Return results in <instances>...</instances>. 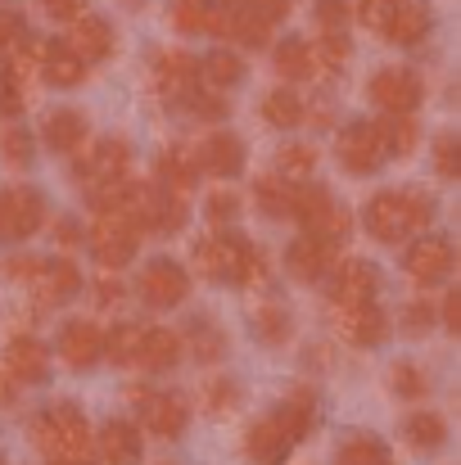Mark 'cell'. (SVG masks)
I'll return each instance as SVG.
<instances>
[{
	"instance_id": "6da1fadb",
	"label": "cell",
	"mask_w": 461,
	"mask_h": 465,
	"mask_svg": "<svg viewBox=\"0 0 461 465\" xmlns=\"http://www.w3.org/2000/svg\"><path fill=\"white\" fill-rule=\"evenodd\" d=\"M32 443L50 465H91V430L82 407L55 402L32 420Z\"/></svg>"
},
{
	"instance_id": "7a4b0ae2",
	"label": "cell",
	"mask_w": 461,
	"mask_h": 465,
	"mask_svg": "<svg viewBox=\"0 0 461 465\" xmlns=\"http://www.w3.org/2000/svg\"><path fill=\"white\" fill-rule=\"evenodd\" d=\"M435 222V199L426 190H380L366 203V231L380 244H398Z\"/></svg>"
},
{
	"instance_id": "3957f363",
	"label": "cell",
	"mask_w": 461,
	"mask_h": 465,
	"mask_svg": "<svg viewBox=\"0 0 461 465\" xmlns=\"http://www.w3.org/2000/svg\"><path fill=\"white\" fill-rule=\"evenodd\" d=\"M290 217L304 222L307 235H321V240H330V244H339V240L353 231V217L335 203V194H330L326 185H295V213H290Z\"/></svg>"
},
{
	"instance_id": "277c9868",
	"label": "cell",
	"mask_w": 461,
	"mask_h": 465,
	"mask_svg": "<svg viewBox=\"0 0 461 465\" xmlns=\"http://www.w3.org/2000/svg\"><path fill=\"white\" fill-rule=\"evenodd\" d=\"M136 226L127 222V213H100V222L91 226V253L105 267H127L136 258Z\"/></svg>"
},
{
	"instance_id": "5b68a950",
	"label": "cell",
	"mask_w": 461,
	"mask_h": 465,
	"mask_svg": "<svg viewBox=\"0 0 461 465\" xmlns=\"http://www.w3.org/2000/svg\"><path fill=\"white\" fill-rule=\"evenodd\" d=\"M45 222V199L41 190H0V240H32Z\"/></svg>"
},
{
	"instance_id": "8992f818",
	"label": "cell",
	"mask_w": 461,
	"mask_h": 465,
	"mask_svg": "<svg viewBox=\"0 0 461 465\" xmlns=\"http://www.w3.org/2000/svg\"><path fill=\"white\" fill-rule=\"evenodd\" d=\"M453 244L444 240V235H426V240H416L412 249H407V258H403V267H407V276L416 281V285H444L448 276H453Z\"/></svg>"
},
{
	"instance_id": "52a82bcc",
	"label": "cell",
	"mask_w": 461,
	"mask_h": 465,
	"mask_svg": "<svg viewBox=\"0 0 461 465\" xmlns=\"http://www.w3.org/2000/svg\"><path fill=\"white\" fill-rule=\"evenodd\" d=\"M330 299L339 308H353V303H371L376 290H380V267L366 262V258H348V262H335L330 267Z\"/></svg>"
},
{
	"instance_id": "ba28073f",
	"label": "cell",
	"mask_w": 461,
	"mask_h": 465,
	"mask_svg": "<svg viewBox=\"0 0 461 465\" xmlns=\"http://www.w3.org/2000/svg\"><path fill=\"white\" fill-rule=\"evenodd\" d=\"M245 253H249L245 235H231V231L226 235H204L195 244V267L208 281H236V267H240Z\"/></svg>"
},
{
	"instance_id": "9c48e42d",
	"label": "cell",
	"mask_w": 461,
	"mask_h": 465,
	"mask_svg": "<svg viewBox=\"0 0 461 465\" xmlns=\"http://www.w3.org/2000/svg\"><path fill=\"white\" fill-rule=\"evenodd\" d=\"M185 294H190V276H185L181 262L154 258L150 267L141 272V299L150 308H176V303H185Z\"/></svg>"
},
{
	"instance_id": "30bf717a",
	"label": "cell",
	"mask_w": 461,
	"mask_h": 465,
	"mask_svg": "<svg viewBox=\"0 0 461 465\" xmlns=\"http://www.w3.org/2000/svg\"><path fill=\"white\" fill-rule=\"evenodd\" d=\"M127 398L141 402V420H145V430L158 434V439H176V434L185 430V420H190V411H185V402H181L176 393H145V389L132 384Z\"/></svg>"
},
{
	"instance_id": "8fae6325",
	"label": "cell",
	"mask_w": 461,
	"mask_h": 465,
	"mask_svg": "<svg viewBox=\"0 0 461 465\" xmlns=\"http://www.w3.org/2000/svg\"><path fill=\"white\" fill-rule=\"evenodd\" d=\"M366 95L385 109V114H412L421 104V77L407 68H380L366 86Z\"/></svg>"
},
{
	"instance_id": "7c38bea8",
	"label": "cell",
	"mask_w": 461,
	"mask_h": 465,
	"mask_svg": "<svg viewBox=\"0 0 461 465\" xmlns=\"http://www.w3.org/2000/svg\"><path fill=\"white\" fill-rule=\"evenodd\" d=\"M335 154H339V167H344V172H353V176H371V172L385 163L380 136H376V127H371V123H353V127H344V132H339Z\"/></svg>"
},
{
	"instance_id": "4fadbf2b",
	"label": "cell",
	"mask_w": 461,
	"mask_h": 465,
	"mask_svg": "<svg viewBox=\"0 0 461 465\" xmlns=\"http://www.w3.org/2000/svg\"><path fill=\"white\" fill-rule=\"evenodd\" d=\"M127 167H132V145L123 141V136H105L91 154L82 158V181H91V185H109V181H123L127 176Z\"/></svg>"
},
{
	"instance_id": "5bb4252c",
	"label": "cell",
	"mask_w": 461,
	"mask_h": 465,
	"mask_svg": "<svg viewBox=\"0 0 461 465\" xmlns=\"http://www.w3.org/2000/svg\"><path fill=\"white\" fill-rule=\"evenodd\" d=\"M199 82V64L181 50H158L154 54V86L167 95V100H185Z\"/></svg>"
},
{
	"instance_id": "9a60e30c",
	"label": "cell",
	"mask_w": 461,
	"mask_h": 465,
	"mask_svg": "<svg viewBox=\"0 0 461 465\" xmlns=\"http://www.w3.org/2000/svg\"><path fill=\"white\" fill-rule=\"evenodd\" d=\"M59 352H64V361H68L73 371H91V366L100 361V352H105L100 325H91V321H68V325L59 330Z\"/></svg>"
},
{
	"instance_id": "2e32d148",
	"label": "cell",
	"mask_w": 461,
	"mask_h": 465,
	"mask_svg": "<svg viewBox=\"0 0 461 465\" xmlns=\"http://www.w3.org/2000/svg\"><path fill=\"white\" fill-rule=\"evenodd\" d=\"M5 371L18 380V384H45L50 380V357L36 339L27 334H14L9 348H5Z\"/></svg>"
},
{
	"instance_id": "e0dca14e",
	"label": "cell",
	"mask_w": 461,
	"mask_h": 465,
	"mask_svg": "<svg viewBox=\"0 0 461 465\" xmlns=\"http://www.w3.org/2000/svg\"><path fill=\"white\" fill-rule=\"evenodd\" d=\"M339 334L348 343H357V348H376L389 334V316L376 303H353V308L339 312Z\"/></svg>"
},
{
	"instance_id": "ac0fdd59",
	"label": "cell",
	"mask_w": 461,
	"mask_h": 465,
	"mask_svg": "<svg viewBox=\"0 0 461 465\" xmlns=\"http://www.w3.org/2000/svg\"><path fill=\"white\" fill-rule=\"evenodd\" d=\"M68 45H73V54H77L82 64H100V59L114 54V27H109L105 18L77 14V18H73V36H68Z\"/></svg>"
},
{
	"instance_id": "d6986e66",
	"label": "cell",
	"mask_w": 461,
	"mask_h": 465,
	"mask_svg": "<svg viewBox=\"0 0 461 465\" xmlns=\"http://www.w3.org/2000/svg\"><path fill=\"white\" fill-rule=\"evenodd\" d=\"M286 262H290V272H295L299 281H321V276H330V267H335V244L304 231V240L290 244Z\"/></svg>"
},
{
	"instance_id": "ffe728a7",
	"label": "cell",
	"mask_w": 461,
	"mask_h": 465,
	"mask_svg": "<svg viewBox=\"0 0 461 465\" xmlns=\"http://www.w3.org/2000/svg\"><path fill=\"white\" fill-rule=\"evenodd\" d=\"M27 285H32V294L50 308V303H68V299L82 290V272H77L73 262H41V272H36Z\"/></svg>"
},
{
	"instance_id": "44dd1931",
	"label": "cell",
	"mask_w": 461,
	"mask_h": 465,
	"mask_svg": "<svg viewBox=\"0 0 461 465\" xmlns=\"http://www.w3.org/2000/svg\"><path fill=\"white\" fill-rule=\"evenodd\" d=\"M199 167L208 176H236V172H245V141L231 136V132H213L199 145Z\"/></svg>"
},
{
	"instance_id": "7402d4cb",
	"label": "cell",
	"mask_w": 461,
	"mask_h": 465,
	"mask_svg": "<svg viewBox=\"0 0 461 465\" xmlns=\"http://www.w3.org/2000/svg\"><path fill=\"white\" fill-rule=\"evenodd\" d=\"M91 452L105 465H132L141 457V430H136L132 420H109V425L100 430V443H95Z\"/></svg>"
},
{
	"instance_id": "603a6c76",
	"label": "cell",
	"mask_w": 461,
	"mask_h": 465,
	"mask_svg": "<svg viewBox=\"0 0 461 465\" xmlns=\"http://www.w3.org/2000/svg\"><path fill=\"white\" fill-rule=\"evenodd\" d=\"M181 348H185V339L181 334H172V330H163V325H154V330H141V343H136V361L145 366V371H172L176 361H181Z\"/></svg>"
},
{
	"instance_id": "cb8c5ba5",
	"label": "cell",
	"mask_w": 461,
	"mask_h": 465,
	"mask_svg": "<svg viewBox=\"0 0 461 465\" xmlns=\"http://www.w3.org/2000/svg\"><path fill=\"white\" fill-rule=\"evenodd\" d=\"M36 73H41L50 86H82V77H86V64L73 54V45H64V41H50V45H41Z\"/></svg>"
},
{
	"instance_id": "d4e9b609",
	"label": "cell",
	"mask_w": 461,
	"mask_h": 465,
	"mask_svg": "<svg viewBox=\"0 0 461 465\" xmlns=\"http://www.w3.org/2000/svg\"><path fill=\"white\" fill-rule=\"evenodd\" d=\"M41 141H45V150H55V154H73V150H82V141H86V118H82L77 109H55V114H45V123H41Z\"/></svg>"
},
{
	"instance_id": "484cf974",
	"label": "cell",
	"mask_w": 461,
	"mask_h": 465,
	"mask_svg": "<svg viewBox=\"0 0 461 465\" xmlns=\"http://www.w3.org/2000/svg\"><path fill=\"white\" fill-rule=\"evenodd\" d=\"M290 448H295V439H290L272 416H267V420H258V425L249 430V443H245V452H249V461L254 465H286Z\"/></svg>"
},
{
	"instance_id": "4316f807",
	"label": "cell",
	"mask_w": 461,
	"mask_h": 465,
	"mask_svg": "<svg viewBox=\"0 0 461 465\" xmlns=\"http://www.w3.org/2000/svg\"><path fill=\"white\" fill-rule=\"evenodd\" d=\"M172 23L190 36H222V23H226V5L217 0H181L172 9Z\"/></svg>"
},
{
	"instance_id": "83f0119b",
	"label": "cell",
	"mask_w": 461,
	"mask_h": 465,
	"mask_svg": "<svg viewBox=\"0 0 461 465\" xmlns=\"http://www.w3.org/2000/svg\"><path fill=\"white\" fill-rule=\"evenodd\" d=\"M222 36H231V41H240V45H249V50H258V45H267V36H272V23H263V18H258V14H249L240 0H231V5H226Z\"/></svg>"
},
{
	"instance_id": "f1b7e54d",
	"label": "cell",
	"mask_w": 461,
	"mask_h": 465,
	"mask_svg": "<svg viewBox=\"0 0 461 465\" xmlns=\"http://www.w3.org/2000/svg\"><path fill=\"white\" fill-rule=\"evenodd\" d=\"M426 32H430V9H426V5H416V0H403V5H398V14H394V18H389V27H385V36H389L394 45H416Z\"/></svg>"
},
{
	"instance_id": "f546056e",
	"label": "cell",
	"mask_w": 461,
	"mask_h": 465,
	"mask_svg": "<svg viewBox=\"0 0 461 465\" xmlns=\"http://www.w3.org/2000/svg\"><path fill=\"white\" fill-rule=\"evenodd\" d=\"M376 127V136H380V150L389 158H403L416 150V123L407 118V114H385L380 123H371Z\"/></svg>"
},
{
	"instance_id": "4dcf8cb0",
	"label": "cell",
	"mask_w": 461,
	"mask_h": 465,
	"mask_svg": "<svg viewBox=\"0 0 461 465\" xmlns=\"http://www.w3.org/2000/svg\"><path fill=\"white\" fill-rule=\"evenodd\" d=\"M154 176H158V185L163 190H176V194H185L190 185H195V158L185 154V150H163L158 163H154Z\"/></svg>"
},
{
	"instance_id": "1f68e13d",
	"label": "cell",
	"mask_w": 461,
	"mask_h": 465,
	"mask_svg": "<svg viewBox=\"0 0 461 465\" xmlns=\"http://www.w3.org/2000/svg\"><path fill=\"white\" fill-rule=\"evenodd\" d=\"M254 199L263 208V217H290L295 213V181L286 176H263L254 185Z\"/></svg>"
},
{
	"instance_id": "d6a6232c",
	"label": "cell",
	"mask_w": 461,
	"mask_h": 465,
	"mask_svg": "<svg viewBox=\"0 0 461 465\" xmlns=\"http://www.w3.org/2000/svg\"><path fill=\"white\" fill-rule=\"evenodd\" d=\"M199 64V77L208 82V86H236V82H245V59L240 54H231V50H213L208 59H195Z\"/></svg>"
},
{
	"instance_id": "836d02e7",
	"label": "cell",
	"mask_w": 461,
	"mask_h": 465,
	"mask_svg": "<svg viewBox=\"0 0 461 465\" xmlns=\"http://www.w3.org/2000/svg\"><path fill=\"white\" fill-rule=\"evenodd\" d=\"M403 434H407V443L421 448V452H435V448L448 443V425H444V416H435V411H416V416H407Z\"/></svg>"
},
{
	"instance_id": "e575fe53",
	"label": "cell",
	"mask_w": 461,
	"mask_h": 465,
	"mask_svg": "<svg viewBox=\"0 0 461 465\" xmlns=\"http://www.w3.org/2000/svg\"><path fill=\"white\" fill-rule=\"evenodd\" d=\"M272 59H276V73H281V77H290V82H304V77H312V73H316V64H312V45H307V41H299V36L281 41Z\"/></svg>"
},
{
	"instance_id": "d590c367",
	"label": "cell",
	"mask_w": 461,
	"mask_h": 465,
	"mask_svg": "<svg viewBox=\"0 0 461 465\" xmlns=\"http://www.w3.org/2000/svg\"><path fill=\"white\" fill-rule=\"evenodd\" d=\"M263 118H267L272 127H299V123H304V100H299L295 91L276 86V91L263 95Z\"/></svg>"
},
{
	"instance_id": "8d00e7d4",
	"label": "cell",
	"mask_w": 461,
	"mask_h": 465,
	"mask_svg": "<svg viewBox=\"0 0 461 465\" xmlns=\"http://www.w3.org/2000/svg\"><path fill=\"white\" fill-rule=\"evenodd\" d=\"M348 59H353V41H348L339 27H335V32H321V41H316V50H312V64L326 68V73H339Z\"/></svg>"
},
{
	"instance_id": "74e56055",
	"label": "cell",
	"mask_w": 461,
	"mask_h": 465,
	"mask_svg": "<svg viewBox=\"0 0 461 465\" xmlns=\"http://www.w3.org/2000/svg\"><path fill=\"white\" fill-rule=\"evenodd\" d=\"M335 465H394V461H389V452H385V443H380V439L357 434V439H348V443L339 448Z\"/></svg>"
},
{
	"instance_id": "f35d334b",
	"label": "cell",
	"mask_w": 461,
	"mask_h": 465,
	"mask_svg": "<svg viewBox=\"0 0 461 465\" xmlns=\"http://www.w3.org/2000/svg\"><path fill=\"white\" fill-rule=\"evenodd\" d=\"M290 330H295V321H290V312L286 308H276V303H267V308H258L254 312V334L263 339V343H286L290 339Z\"/></svg>"
},
{
	"instance_id": "ab89813d",
	"label": "cell",
	"mask_w": 461,
	"mask_h": 465,
	"mask_svg": "<svg viewBox=\"0 0 461 465\" xmlns=\"http://www.w3.org/2000/svg\"><path fill=\"white\" fill-rule=\"evenodd\" d=\"M136 343H141V330H136L132 321H123V325H114V330L105 334V352H100V357L127 366V361H136Z\"/></svg>"
},
{
	"instance_id": "60d3db41",
	"label": "cell",
	"mask_w": 461,
	"mask_h": 465,
	"mask_svg": "<svg viewBox=\"0 0 461 465\" xmlns=\"http://www.w3.org/2000/svg\"><path fill=\"white\" fill-rule=\"evenodd\" d=\"M312 172H316V150L312 145H286L276 154V176H286V181H307Z\"/></svg>"
},
{
	"instance_id": "b9f144b4",
	"label": "cell",
	"mask_w": 461,
	"mask_h": 465,
	"mask_svg": "<svg viewBox=\"0 0 461 465\" xmlns=\"http://www.w3.org/2000/svg\"><path fill=\"white\" fill-rule=\"evenodd\" d=\"M190 348H195L199 361H217L226 352V334L213 321H190Z\"/></svg>"
},
{
	"instance_id": "7bdbcfd3",
	"label": "cell",
	"mask_w": 461,
	"mask_h": 465,
	"mask_svg": "<svg viewBox=\"0 0 461 465\" xmlns=\"http://www.w3.org/2000/svg\"><path fill=\"white\" fill-rule=\"evenodd\" d=\"M389 384H394V393H398V398H426V393H430L426 371H421V366H412V361H398V366L389 371Z\"/></svg>"
},
{
	"instance_id": "ee69618b",
	"label": "cell",
	"mask_w": 461,
	"mask_h": 465,
	"mask_svg": "<svg viewBox=\"0 0 461 465\" xmlns=\"http://www.w3.org/2000/svg\"><path fill=\"white\" fill-rule=\"evenodd\" d=\"M36 154V145H32V136L23 132V127H9L5 136H0V158L9 163V167H27Z\"/></svg>"
},
{
	"instance_id": "f6af8a7d",
	"label": "cell",
	"mask_w": 461,
	"mask_h": 465,
	"mask_svg": "<svg viewBox=\"0 0 461 465\" xmlns=\"http://www.w3.org/2000/svg\"><path fill=\"white\" fill-rule=\"evenodd\" d=\"M398 5H403V0H357V18H362L371 32L385 36V27H389V18L398 14Z\"/></svg>"
},
{
	"instance_id": "bcb514c9",
	"label": "cell",
	"mask_w": 461,
	"mask_h": 465,
	"mask_svg": "<svg viewBox=\"0 0 461 465\" xmlns=\"http://www.w3.org/2000/svg\"><path fill=\"white\" fill-rule=\"evenodd\" d=\"M236 398H240L236 380H213V384L204 389V407H208V416H222V411H231V407H236Z\"/></svg>"
},
{
	"instance_id": "7dc6e473",
	"label": "cell",
	"mask_w": 461,
	"mask_h": 465,
	"mask_svg": "<svg viewBox=\"0 0 461 465\" xmlns=\"http://www.w3.org/2000/svg\"><path fill=\"white\" fill-rule=\"evenodd\" d=\"M18 114H23V82L9 68H0V118H18Z\"/></svg>"
},
{
	"instance_id": "c3c4849f",
	"label": "cell",
	"mask_w": 461,
	"mask_h": 465,
	"mask_svg": "<svg viewBox=\"0 0 461 465\" xmlns=\"http://www.w3.org/2000/svg\"><path fill=\"white\" fill-rule=\"evenodd\" d=\"M435 167H439V176H461V141L457 136H439V145H435Z\"/></svg>"
},
{
	"instance_id": "681fc988",
	"label": "cell",
	"mask_w": 461,
	"mask_h": 465,
	"mask_svg": "<svg viewBox=\"0 0 461 465\" xmlns=\"http://www.w3.org/2000/svg\"><path fill=\"white\" fill-rule=\"evenodd\" d=\"M316 23H321L326 32L344 27V23H348V0H316Z\"/></svg>"
},
{
	"instance_id": "f907efd6",
	"label": "cell",
	"mask_w": 461,
	"mask_h": 465,
	"mask_svg": "<svg viewBox=\"0 0 461 465\" xmlns=\"http://www.w3.org/2000/svg\"><path fill=\"white\" fill-rule=\"evenodd\" d=\"M435 325V308L430 303H412V308H403V330L407 334H426Z\"/></svg>"
},
{
	"instance_id": "816d5d0a",
	"label": "cell",
	"mask_w": 461,
	"mask_h": 465,
	"mask_svg": "<svg viewBox=\"0 0 461 465\" xmlns=\"http://www.w3.org/2000/svg\"><path fill=\"white\" fill-rule=\"evenodd\" d=\"M185 104H190V114L195 118H226V100H217V95H185Z\"/></svg>"
},
{
	"instance_id": "f5cc1de1",
	"label": "cell",
	"mask_w": 461,
	"mask_h": 465,
	"mask_svg": "<svg viewBox=\"0 0 461 465\" xmlns=\"http://www.w3.org/2000/svg\"><path fill=\"white\" fill-rule=\"evenodd\" d=\"M249 14H258L263 23H281L286 14H290V0H240Z\"/></svg>"
},
{
	"instance_id": "db71d44e",
	"label": "cell",
	"mask_w": 461,
	"mask_h": 465,
	"mask_svg": "<svg viewBox=\"0 0 461 465\" xmlns=\"http://www.w3.org/2000/svg\"><path fill=\"white\" fill-rule=\"evenodd\" d=\"M41 5L55 23H73L77 14H86V0H41Z\"/></svg>"
},
{
	"instance_id": "11a10c76",
	"label": "cell",
	"mask_w": 461,
	"mask_h": 465,
	"mask_svg": "<svg viewBox=\"0 0 461 465\" xmlns=\"http://www.w3.org/2000/svg\"><path fill=\"white\" fill-rule=\"evenodd\" d=\"M236 208H240L236 194H213V199H208V217H213V222H231Z\"/></svg>"
},
{
	"instance_id": "9f6ffc18",
	"label": "cell",
	"mask_w": 461,
	"mask_h": 465,
	"mask_svg": "<svg viewBox=\"0 0 461 465\" xmlns=\"http://www.w3.org/2000/svg\"><path fill=\"white\" fill-rule=\"evenodd\" d=\"M18 36H23V23H18V14H0V50H9Z\"/></svg>"
},
{
	"instance_id": "6f0895ef",
	"label": "cell",
	"mask_w": 461,
	"mask_h": 465,
	"mask_svg": "<svg viewBox=\"0 0 461 465\" xmlns=\"http://www.w3.org/2000/svg\"><path fill=\"white\" fill-rule=\"evenodd\" d=\"M36 272H41V258H14V262H9V276H14V281H32Z\"/></svg>"
},
{
	"instance_id": "680465c9",
	"label": "cell",
	"mask_w": 461,
	"mask_h": 465,
	"mask_svg": "<svg viewBox=\"0 0 461 465\" xmlns=\"http://www.w3.org/2000/svg\"><path fill=\"white\" fill-rule=\"evenodd\" d=\"M444 325H448V330H461V294L457 290L444 299Z\"/></svg>"
},
{
	"instance_id": "91938a15",
	"label": "cell",
	"mask_w": 461,
	"mask_h": 465,
	"mask_svg": "<svg viewBox=\"0 0 461 465\" xmlns=\"http://www.w3.org/2000/svg\"><path fill=\"white\" fill-rule=\"evenodd\" d=\"M118 299H123V285H118V281H105V285L95 290V303H100V308H114Z\"/></svg>"
},
{
	"instance_id": "94428289",
	"label": "cell",
	"mask_w": 461,
	"mask_h": 465,
	"mask_svg": "<svg viewBox=\"0 0 461 465\" xmlns=\"http://www.w3.org/2000/svg\"><path fill=\"white\" fill-rule=\"evenodd\" d=\"M14 398H18V380L9 371H0V407H14Z\"/></svg>"
},
{
	"instance_id": "6125c7cd",
	"label": "cell",
	"mask_w": 461,
	"mask_h": 465,
	"mask_svg": "<svg viewBox=\"0 0 461 465\" xmlns=\"http://www.w3.org/2000/svg\"><path fill=\"white\" fill-rule=\"evenodd\" d=\"M55 235H59V244H64V249H73V244L82 240V231H77V222H59V226H55Z\"/></svg>"
},
{
	"instance_id": "be15d7a7",
	"label": "cell",
	"mask_w": 461,
	"mask_h": 465,
	"mask_svg": "<svg viewBox=\"0 0 461 465\" xmlns=\"http://www.w3.org/2000/svg\"><path fill=\"white\" fill-rule=\"evenodd\" d=\"M0 465H5V461H0Z\"/></svg>"
}]
</instances>
